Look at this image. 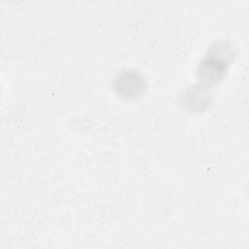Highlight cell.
<instances>
[{
  "label": "cell",
  "mask_w": 249,
  "mask_h": 249,
  "mask_svg": "<svg viewBox=\"0 0 249 249\" xmlns=\"http://www.w3.org/2000/svg\"><path fill=\"white\" fill-rule=\"evenodd\" d=\"M143 87L141 78L132 72L124 73L118 82V89L124 95L134 96L141 92V88Z\"/></svg>",
  "instance_id": "obj_1"
}]
</instances>
